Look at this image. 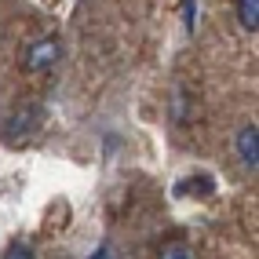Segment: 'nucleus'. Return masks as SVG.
I'll use <instances>...</instances> for the list:
<instances>
[{"instance_id":"6e6552de","label":"nucleus","mask_w":259,"mask_h":259,"mask_svg":"<svg viewBox=\"0 0 259 259\" xmlns=\"http://www.w3.org/2000/svg\"><path fill=\"white\" fill-rule=\"evenodd\" d=\"M183 19H186V29H194L197 26V0H183Z\"/></svg>"},{"instance_id":"f03ea898","label":"nucleus","mask_w":259,"mask_h":259,"mask_svg":"<svg viewBox=\"0 0 259 259\" xmlns=\"http://www.w3.org/2000/svg\"><path fill=\"white\" fill-rule=\"evenodd\" d=\"M59 59H62V40L59 37H40L26 51V70L29 73H48Z\"/></svg>"},{"instance_id":"1a4fd4ad","label":"nucleus","mask_w":259,"mask_h":259,"mask_svg":"<svg viewBox=\"0 0 259 259\" xmlns=\"http://www.w3.org/2000/svg\"><path fill=\"white\" fill-rule=\"evenodd\" d=\"M4 259H33V252H29L26 245H11V248L4 252Z\"/></svg>"},{"instance_id":"20e7f679","label":"nucleus","mask_w":259,"mask_h":259,"mask_svg":"<svg viewBox=\"0 0 259 259\" xmlns=\"http://www.w3.org/2000/svg\"><path fill=\"white\" fill-rule=\"evenodd\" d=\"M212 190H215V179L208 176V171H197V176L176 183V194H179V197H197V201H204V197H212Z\"/></svg>"},{"instance_id":"423d86ee","label":"nucleus","mask_w":259,"mask_h":259,"mask_svg":"<svg viewBox=\"0 0 259 259\" xmlns=\"http://www.w3.org/2000/svg\"><path fill=\"white\" fill-rule=\"evenodd\" d=\"M161 259H197V252L186 245V241H171V245L161 248Z\"/></svg>"},{"instance_id":"7ed1b4c3","label":"nucleus","mask_w":259,"mask_h":259,"mask_svg":"<svg viewBox=\"0 0 259 259\" xmlns=\"http://www.w3.org/2000/svg\"><path fill=\"white\" fill-rule=\"evenodd\" d=\"M234 146H237V157H241V164L255 171V164H259V128H255V124H245V128L237 132Z\"/></svg>"},{"instance_id":"f257e3e1","label":"nucleus","mask_w":259,"mask_h":259,"mask_svg":"<svg viewBox=\"0 0 259 259\" xmlns=\"http://www.w3.org/2000/svg\"><path fill=\"white\" fill-rule=\"evenodd\" d=\"M40 124H44V106L40 102H19V106L8 113V120L0 124V132H4V143H26L40 132Z\"/></svg>"},{"instance_id":"39448f33","label":"nucleus","mask_w":259,"mask_h":259,"mask_svg":"<svg viewBox=\"0 0 259 259\" xmlns=\"http://www.w3.org/2000/svg\"><path fill=\"white\" fill-rule=\"evenodd\" d=\"M237 22L248 33L259 29V0H237Z\"/></svg>"},{"instance_id":"0eeeda50","label":"nucleus","mask_w":259,"mask_h":259,"mask_svg":"<svg viewBox=\"0 0 259 259\" xmlns=\"http://www.w3.org/2000/svg\"><path fill=\"white\" fill-rule=\"evenodd\" d=\"M171 117H176V124H183V120H186V92H183V88L171 92Z\"/></svg>"}]
</instances>
